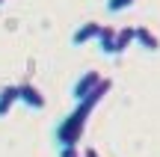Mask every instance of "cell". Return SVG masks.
Returning <instances> with one entry per match:
<instances>
[{
	"instance_id": "obj_11",
	"label": "cell",
	"mask_w": 160,
	"mask_h": 157,
	"mask_svg": "<svg viewBox=\"0 0 160 157\" xmlns=\"http://www.w3.org/2000/svg\"><path fill=\"white\" fill-rule=\"evenodd\" d=\"M83 157H101V154H98L95 148H86V151H83Z\"/></svg>"
},
{
	"instance_id": "obj_12",
	"label": "cell",
	"mask_w": 160,
	"mask_h": 157,
	"mask_svg": "<svg viewBox=\"0 0 160 157\" xmlns=\"http://www.w3.org/2000/svg\"><path fill=\"white\" fill-rule=\"evenodd\" d=\"M3 3H6V0H0V6H3Z\"/></svg>"
},
{
	"instance_id": "obj_3",
	"label": "cell",
	"mask_w": 160,
	"mask_h": 157,
	"mask_svg": "<svg viewBox=\"0 0 160 157\" xmlns=\"http://www.w3.org/2000/svg\"><path fill=\"white\" fill-rule=\"evenodd\" d=\"M98 36H101V24L98 21H86V24H80L74 33H71V45L83 47V45H89V42H98Z\"/></svg>"
},
{
	"instance_id": "obj_9",
	"label": "cell",
	"mask_w": 160,
	"mask_h": 157,
	"mask_svg": "<svg viewBox=\"0 0 160 157\" xmlns=\"http://www.w3.org/2000/svg\"><path fill=\"white\" fill-rule=\"evenodd\" d=\"M133 3H137V0H107V9L110 12H125V9H131Z\"/></svg>"
},
{
	"instance_id": "obj_10",
	"label": "cell",
	"mask_w": 160,
	"mask_h": 157,
	"mask_svg": "<svg viewBox=\"0 0 160 157\" xmlns=\"http://www.w3.org/2000/svg\"><path fill=\"white\" fill-rule=\"evenodd\" d=\"M59 157H83V154H80L77 145H74V148H59Z\"/></svg>"
},
{
	"instance_id": "obj_1",
	"label": "cell",
	"mask_w": 160,
	"mask_h": 157,
	"mask_svg": "<svg viewBox=\"0 0 160 157\" xmlns=\"http://www.w3.org/2000/svg\"><path fill=\"white\" fill-rule=\"evenodd\" d=\"M92 110L95 107L89 104V101H80L74 110L68 113V116L62 119V122L57 125V130H53V140L59 142V148H74L80 140H83V130H86V122H89Z\"/></svg>"
},
{
	"instance_id": "obj_5",
	"label": "cell",
	"mask_w": 160,
	"mask_h": 157,
	"mask_svg": "<svg viewBox=\"0 0 160 157\" xmlns=\"http://www.w3.org/2000/svg\"><path fill=\"white\" fill-rule=\"evenodd\" d=\"M137 45V30L133 27H119V33H116V56L119 53H125L128 47Z\"/></svg>"
},
{
	"instance_id": "obj_7",
	"label": "cell",
	"mask_w": 160,
	"mask_h": 157,
	"mask_svg": "<svg viewBox=\"0 0 160 157\" xmlns=\"http://www.w3.org/2000/svg\"><path fill=\"white\" fill-rule=\"evenodd\" d=\"M133 30H137V45L139 47H145V51H151V53L160 51V39L151 33L148 27H133Z\"/></svg>"
},
{
	"instance_id": "obj_8",
	"label": "cell",
	"mask_w": 160,
	"mask_h": 157,
	"mask_svg": "<svg viewBox=\"0 0 160 157\" xmlns=\"http://www.w3.org/2000/svg\"><path fill=\"white\" fill-rule=\"evenodd\" d=\"M15 104H18V86H3L0 89V116H6Z\"/></svg>"
},
{
	"instance_id": "obj_4",
	"label": "cell",
	"mask_w": 160,
	"mask_h": 157,
	"mask_svg": "<svg viewBox=\"0 0 160 157\" xmlns=\"http://www.w3.org/2000/svg\"><path fill=\"white\" fill-rule=\"evenodd\" d=\"M18 101H24L30 110H42V107H45V95H42L39 86H33V83H21V86H18Z\"/></svg>"
},
{
	"instance_id": "obj_2",
	"label": "cell",
	"mask_w": 160,
	"mask_h": 157,
	"mask_svg": "<svg viewBox=\"0 0 160 157\" xmlns=\"http://www.w3.org/2000/svg\"><path fill=\"white\" fill-rule=\"evenodd\" d=\"M101 80H104V77L98 74V71H83V74L74 80V86H71V98H74L77 104H80V101H86L98 89V83H101Z\"/></svg>"
},
{
	"instance_id": "obj_6",
	"label": "cell",
	"mask_w": 160,
	"mask_h": 157,
	"mask_svg": "<svg viewBox=\"0 0 160 157\" xmlns=\"http://www.w3.org/2000/svg\"><path fill=\"white\" fill-rule=\"evenodd\" d=\"M116 33H119L116 27H101V36H98V47H101V53L116 56Z\"/></svg>"
}]
</instances>
